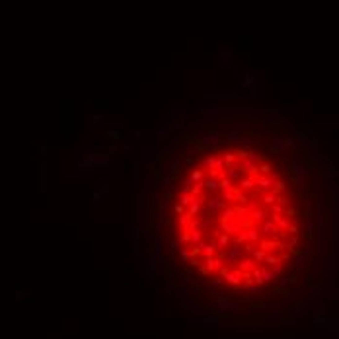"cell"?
Wrapping results in <instances>:
<instances>
[{"instance_id":"obj_1","label":"cell","mask_w":339,"mask_h":339,"mask_svg":"<svg viewBox=\"0 0 339 339\" xmlns=\"http://www.w3.org/2000/svg\"><path fill=\"white\" fill-rule=\"evenodd\" d=\"M170 232L181 263L197 277L230 292H261L298 257V195L273 156L240 144L216 146L177 176Z\"/></svg>"}]
</instances>
